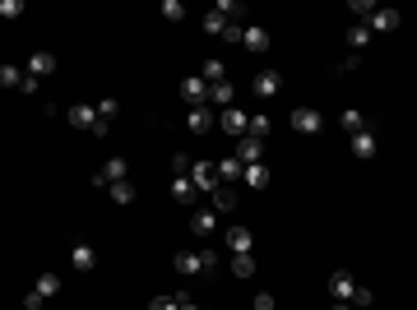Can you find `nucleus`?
I'll list each match as a JSON object with an SVG mask.
<instances>
[{
    "label": "nucleus",
    "mask_w": 417,
    "mask_h": 310,
    "mask_svg": "<svg viewBox=\"0 0 417 310\" xmlns=\"http://www.w3.org/2000/svg\"><path fill=\"white\" fill-rule=\"evenodd\" d=\"M223 241H228L232 255H250V250H255V236H250V227H228V232H223Z\"/></svg>",
    "instance_id": "7"
},
{
    "label": "nucleus",
    "mask_w": 417,
    "mask_h": 310,
    "mask_svg": "<svg viewBox=\"0 0 417 310\" xmlns=\"http://www.w3.org/2000/svg\"><path fill=\"white\" fill-rule=\"evenodd\" d=\"M93 111H98V121H116V111H121V107H116V97H98V102H93Z\"/></svg>",
    "instance_id": "30"
},
{
    "label": "nucleus",
    "mask_w": 417,
    "mask_h": 310,
    "mask_svg": "<svg viewBox=\"0 0 417 310\" xmlns=\"http://www.w3.org/2000/svg\"><path fill=\"white\" fill-rule=\"evenodd\" d=\"M176 310H200V306H195V301H190L185 292H176Z\"/></svg>",
    "instance_id": "42"
},
{
    "label": "nucleus",
    "mask_w": 417,
    "mask_h": 310,
    "mask_svg": "<svg viewBox=\"0 0 417 310\" xmlns=\"http://www.w3.org/2000/svg\"><path fill=\"white\" fill-rule=\"evenodd\" d=\"M70 125H75V130H93V125H98V111L75 102V107H70Z\"/></svg>",
    "instance_id": "20"
},
{
    "label": "nucleus",
    "mask_w": 417,
    "mask_h": 310,
    "mask_svg": "<svg viewBox=\"0 0 417 310\" xmlns=\"http://www.w3.org/2000/svg\"><path fill=\"white\" fill-rule=\"evenodd\" d=\"M348 10H353V19H357V23H367V19L376 14V5H367V0H353Z\"/></svg>",
    "instance_id": "35"
},
{
    "label": "nucleus",
    "mask_w": 417,
    "mask_h": 310,
    "mask_svg": "<svg viewBox=\"0 0 417 310\" xmlns=\"http://www.w3.org/2000/svg\"><path fill=\"white\" fill-rule=\"evenodd\" d=\"M172 200H181V204H195V200H200V190L190 186V176H172Z\"/></svg>",
    "instance_id": "19"
},
{
    "label": "nucleus",
    "mask_w": 417,
    "mask_h": 310,
    "mask_svg": "<svg viewBox=\"0 0 417 310\" xmlns=\"http://www.w3.org/2000/svg\"><path fill=\"white\" fill-rule=\"evenodd\" d=\"M246 111L241 107H228V111H218V125H223V135H232V139H241V135H246Z\"/></svg>",
    "instance_id": "5"
},
{
    "label": "nucleus",
    "mask_w": 417,
    "mask_h": 310,
    "mask_svg": "<svg viewBox=\"0 0 417 310\" xmlns=\"http://www.w3.org/2000/svg\"><path fill=\"white\" fill-rule=\"evenodd\" d=\"M135 200H139L135 181H116V186H111V204H135Z\"/></svg>",
    "instance_id": "25"
},
{
    "label": "nucleus",
    "mask_w": 417,
    "mask_h": 310,
    "mask_svg": "<svg viewBox=\"0 0 417 310\" xmlns=\"http://www.w3.org/2000/svg\"><path fill=\"white\" fill-rule=\"evenodd\" d=\"M70 264H75L79 273H93V269H98V250H93L89 241H79V246H70Z\"/></svg>",
    "instance_id": "10"
},
{
    "label": "nucleus",
    "mask_w": 417,
    "mask_h": 310,
    "mask_svg": "<svg viewBox=\"0 0 417 310\" xmlns=\"http://www.w3.org/2000/svg\"><path fill=\"white\" fill-rule=\"evenodd\" d=\"M348 47H353V51L371 47V28H367V23H353V28H348Z\"/></svg>",
    "instance_id": "27"
},
{
    "label": "nucleus",
    "mask_w": 417,
    "mask_h": 310,
    "mask_svg": "<svg viewBox=\"0 0 417 310\" xmlns=\"http://www.w3.org/2000/svg\"><path fill=\"white\" fill-rule=\"evenodd\" d=\"M329 296H334V301H348V306H371V292H367V287H357V282H353V273H343V269H339V273H329Z\"/></svg>",
    "instance_id": "1"
},
{
    "label": "nucleus",
    "mask_w": 417,
    "mask_h": 310,
    "mask_svg": "<svg viewBox=\"0 0 417 310\" xmlns=\"http://www.w3.org/2000/svg\"><path fill=\"white\" fill-rule=\"evenodd\" d=\"M149 310H176V296H154V301H149Z\"/></svg>",
    "instance_id": "40"
},
{
    "label": "nucleus",
    "mask_w": 417,
    "mask_h": 310,
    "mask_svg": "<svg viewBox=\"0 0 417 310\" xmlns=\"http://www.w3.org/2000/svg\"><path fill=\"white\" fill-rule=\"evenodd\" d=\"M190 186L200 190V195H209L218 186V167L214 162H190Z\"/></svg>",
    "instance_id": "4"
},
{
    "label": "nucleus",
    "mask_w": 417,
    "mask_h": 310,
    "mask_svg": "<svg viewBox=\"0 0 417 310\" xmlns=\"http://www.w3.org/2000/svg\"><path fill=\"white\" fill-rule=\"evenodd\" d=\"M339 125H343V130H348V135H357V130H367V111L348 107V111H343V116H339Z\"/></svg>",
    "instance_id": "24"
},
{
    "label": "nucleus",
    "mask_w": 417,
    "mask_h": 310,
    "mask_svg": "<svg viewBox=\"0 0 417 310\" xmlns=\"http://www.w3.org/2000/svg\"><path fill=\"white\" fill-rule=\"evenodd\" d=\"M329 310H353V306H348V301H334V306H329Z\"/></svg>",
    "instance_id": "43"
},
{
    "label": "nucleus",
    "mask_w": 417,
    "mask_h": 310,
    "mask_svg": "<svg viewBox=\"0 0 417 310\" xmlns=\"http://www.w3.org/2000/svg\"><path fill=\"white\" fill-rule=\"evenodd\" d=\"M200 79H204V84H223V79H228V70H223V61H204Z\"/></svg>",
    "instance_id": "31"
},
{
    "label": "nucleus",
    "mask_w": 417,
    "mask_h": 310,
    "mask_svg": "<svg viewBox=\"0 0 417 310\" xmlns=\"http://www.w3.org/2000/svg\"><path fill=\"white\" fill-rule=\"evenodd\" d=\"M181 97L190 102V107H204V97H209V84H204L200 75H185V84H181Z\"/></svg>",
    "instance_id": "11"
},
{
    "label": "nucleus",
    "mask_w": 417,
    "mask_h": 310,
    "mask_svg": "<svg viewBox=\"0 0 417 310\" xmlns=\"http://www.w3.org/2000/svg\"><path fill=\"white\" fill-rule=\"evenodd\" d=\"M24 14V0H0V19H19Z\"/></svg>",
    "instance_id": "37"
},
{
    "label": "nucleus",
    "mask_w": 417,
    "mask_h": 310,
    "mask_svg": "<svg viewBox=\"0 0 417 310\" xmlns=\"http://www.w3.org/2000/svg\"><path fill=\"white\" fill-rule=\"evenodd\" d=\"M250 88H255L260 97H274V93H283V75H278V70H260Z\"/></svg>",
    "instance_id": "13"
},
{
    "label": "nucleus",
    "mask_w": 417,
    "mask_h": 310,
    "mask_svg": "<svg viewBox=\"0 0 417 310\" xmlns=\"http://www.w3.org/2000/svg\"><path fill=\"white\" fill-rule=\"evenodd\" d=\"M24 84V70L19 65H0V88H19Z\"/></svg>",
    "instance_id": "32"
},
{
    "label": "nucleus",
    "mask_w": 417,
    "mask_h": 310,
    "mask_svg": "<svg viewBox=\"0 0 417 310\" xmlns=\"http://www.w3.org/2000/svg\"><path fill=\"white\" fill-rule=\"evenodd\" d=\"M269 130H274V121H269L264 111H255V116H250V121H246V135H250V139H264Z\"/></svg>",
    "instance_id": "23"
},
{
    "label": "nucleus",
    "mask_w": 417,
    "mask_h": 310,
    "mask_svg": "<svg viewBox=\"0 0 417 310\" xmlns=\"http://www.w3.org/2000/svg\"><path fill=\"white\" fill-rule=\"evenodd\" d=\"M237 162H241V167H246V162H264V139H250V135H241V139H237Z\"/></svg>",
    "instance_id": "8"
},
{
    "label": "nucleus",
    "mask_w": 417,
    "mask_h": 310,
    "mask_svg": "<svg viewBox=\"0 0 417 310\" xmlns=\"http://www.w3.org/2000/svg\"><path fill=\"white\" fill-rule=\"evenodd\" d=\"M293 130H302V135H320L324 116L315 107H293Z\"/></svg>",
    "instance_id": "3"
},
{
    "label": "nucleus",
    "mask_w": 417,
    "mask_h": 310,
    "mask_svg": "<svg viewBox=\"0 0 417 310\" xmlns=\"http://www.w3.org/2000/svg\"><path fill=\"white\" fill-rule=\"evenodd\" d=\"M190 162H195V157L176 153V157H172V176H190Z\"/></svg>",
    "instance_id": "38"
},
{
    "label": "nucleus",
    "mask_w": 417,
    "mask_h": 310,
    "mask_svg": "<svg viewBox=\"0 0 417 310\" xmlns=\"http://www.w3.org/2000/svg\"><path fill=\"white\" fill-rule=\"evenodd\" d=\"M218 186H232V181H241V162L237 157H218Z\"/></svg>",
    "instance_id": "18"
},
{
    "label": "nucleus",
    "mask_w": 417,
    "mask_h": 310,
    "mask_svg": "<svg viewBox=\"0 0 417 310\" xmlns=\"http://www.w3.org/2000/svg\"><path fill=\"white\" fill-rule=\"evenodd\" d=\"M232 93H237V88H232L228 79H223V84H209V97H204V107L228 111V107H232Z\"/></svg>",
    "instance_id": "12"
},
{
    "label": "nucleus",
    "mask_w": 417,
    "mask_h": 310,
    "mask_svg": "<svg viewBox=\"0 0 417 310\" xmlns=\"http://www.w3.org/2000/svg\"><path fill=\"white\" fill-rule=\"evenodd\" d=\"M223 23H228V19L218 14V10H209V14H204V32H214V37L223 32Z\"/></svg>",
    "instance_id": "36"
},
{
    "label": "nucleus",
    "mask_w": 417,
    "mask_h": 310,
    "mask_svg": "<svg viewBox=\"0 0 417 310\" xmlns=\"http://www.w3.org/2000/svg\"><path fill=\"white\" fill-rule=\"evenodd\" d=\"M28 75L33 79L56 75V56H51V51H28Z\"/></svg>",
    "instance_id": "14"
},
{
    "label": "nucleus",
    "mask_w": 417,
    "mask_h": 310,
    "mask_svg": "<svg viewBox=\"0 0 417 310\" xmlns=\"http://www.w3.org/2000/svg\"><path fill=\"white\" fill-rule=\"evenodd\" d=\"M241 32H246V23H237V19L223 23V37H228V42H241Z\"/></svg>",
    "instance_id": "39"
},
{
    "label": "nucleus",
    "mask_w": 417,
    "mask_h": 310,
    "mask_svg": "<svg viewBox=\"0 0 417 310\" xmlns=\"http://www.w3.org/2000/svg\"><path fill=\"white\" fill-rule=\"evenodd\" d=\"M163 19H167V23H181L185 5H181V0H163Z\"/></svg>",
    "instance_id": "33"
},
{
    "label": "nucleus",
    "mask_w": 417,
    "mask_h": 310,
    "mask_svg": "<svg viewBox=\"0 0 417 310\" xmlns=\"http://www.w3.org/2000/svg\"><path fill=\"white\" fill-rule=\"evenodd\" d=\"M176 273H200V250H176Z\"/></svg>",
    "instance_id": "26"
},
{
    "label": "nucleus",
    "mask_w": 417,
    "mask_h": 310,
    "mask_svg": "<svg viewBox=\"0 0 417 310\" xmlns=\"http://www.w3.org/2000/svg\"><path fill=\"white\" fill-rule=\"evenodd\" d=\"M232 273H237V278H250V273H255V250H250V255H232Z\"/></svg>",
    "instance_id": "29"
},
{
    "label": "nucleus",
    "mask_w": 417,
    "mask_h": 310,
    "mask_svg": "<svg viewBox=\"0 0 417 310\" xmlns=\"http://www.w3.org/2000/svg\"><path fill=\"white\" fill-rule=\"evenodd\" d=\"M353 153L357 157H376V135H371V130H357L353 135Z\"/></svg>",
    "instance_id": "22"
},
{
    "label": "nucleus",
    "mask_w": 417,
    "mask_h": 310,
    "mask_svg": "<svg viewBox=\"0 0 417 310\" xmlns=\"http://www.w3.org/2000/svg\"><path fill=\"white\" fill-rule=\"evenodd\" d=\"M190 227H195V236H209V232H218V213L204 204V209H195L190 213Z\"/></svg>",
    "instance_id": "15"
},
{
    "label": "nucleus",
    "mask_w": 417,
    "mask_h": 310,
    "mask_svg": "<svg viewBox=\"0 0 417 310\" xmlns=\"http://www.w3.org/2000/svg\"><path fill=\"white\" fill-rule=\"evenodd\" d=\"M241 181H246L250 190H264L269 186V167H264V162H246V167H241Z\"/></svg>",
    "instance_id": "17"
},
{
    "label": "nucleus",
    "mask_w": 417,
    "mask_h": 310,
    "mask_svg": "<svg viewBox=\"0 0 417 310\" xmlns=\"http://www.w3.org/2000/svg\"><path fill=\"white\" fill-rule=\"evenodd\" d=\"M218 264H223V255H218L214 246H209V250H200V269H204V273H214Z\"/></svg>",
    "instance_id": "34"
},
{
    "label": "nucleus",
    "mask_w": 417,
    "mask_h": 310,
    "mask_svg": "<svg viewBox=\"0 0 417 310\" xmlns=\"http://www.w3.org/2000/svg\"><path fill=\"white\" fill-rule=\"evenodd\" d=\"M185 125H190L195 135H209V130H214V125H218V111H214V107H190V116H185Z\"/></svg>",
    "instance_id": "9"
},
{
    "label": "nucleus",
    "mask_w": 417,
    "mask_h": 310,
    "mask_svg": "<svg viewBox=\"0 0 417 310\" xmlns=\"http://www.w3.org/2000/svg\"><path fill=\"white\" fill-rule=\"evenodd\" d=\"M255 310H274V292H255Z\"/></svg>",
    "instance_id": "41"
},
{
    "label": "nucleus",
    "mask_w": 417,
    "mask_h": 310,
    "mask_svg": "<svg viewBox=\"0 0 417 310\" xmlns=\"http://www.w3.org/2000/svg\"><path fill=\"white\" fill-rule=\"evenodd\" d=\"M116 181H125V157H107L93 171V186H116Z\"/></svg>",
    "instance_id": "6"
},
{
    "label": "nucleus",
    "mask_w": 417,
    "mask_h": 310,
    "mask_svg": "<svg viewBox=\"0 0 417 310\" xmlns=\"http://www.w3.org/2000/svg\"><path fill=\"white\" fill-rule=\"evenodd\" d=\"M237 204H241V195H237V186H214V190H209V209H214L218 217H223V213H232Z\"/></svg>",
    "instance_id": "2"
},
{
    "label": "nucleus",
    "mask_w": 417,
    "mask_h": 310,
    "mask_svg": "<svg viewBox=\"0 0 417 310\" xmlns=\"http://www.w3.org/2000/svg\"><path fill=\"white\" fill-rule=\"evenodd\" d=\"M367 28L371 32H394L399 28V10H376V14L367 19Z\"/></svg>",
    "instance_id": "16"
},
{
    "label": "nucleus",
    "mask_w": 417,
    "mask_h": 310,
    "mask_svg": "<svg viewBox=\"0 0 417 310\" xmlns=\"http://www.w3.org/2000/svg\"><path fill=\"white\" fill-rule=\"evenodd\" d=\"M241 42H246L250 51H269V32H264V28H246V32H241Z\"/></svg>",
    "instance_id": "28"
},
{
    "label": "nucleus",
    "mask_w": 417,
    "mask_h": 310,
    "mask_svg": "<svg viewBox=\"0 0 417 310\" xmlns=\"http://www.w3.org/2000/svg\"><path fill=\"white\" fill-rule=\"evenodd\" d=\"M33 292L42 296V301H51V296L61 292V273H37V287H33Z\"/></svg>",
    "instance_id": "21"
}]
</instances>
